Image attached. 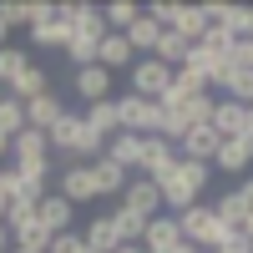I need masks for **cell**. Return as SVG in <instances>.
Here are the masks:
<instances>
[{
	"label": "cell",
	"instance_id": "22",
	"mask_svg": "<svg viewBox=\"0 0 253 253\" xmlns=\"http://www.w3.org/2000/svg\"><path fill=\"white\" fill-rule=\"evenodd\" d=\"M91 172H96V193H101V198H122V187L132 182V172H122V167L107 162V157H96V162H91Z\"/></svg>",
	"mask_w": 253,
	"mask_h": 253
},
{
	"label": "cell",
	"instance_id": "45",
	"mask_svg": "<svg viewBox=\"0 0 253 253\" xmlns=\"http://www.w3.org/2000/svg\"><path fill=\"white\" fill-rule=\"evenodd\" d=\"M10 253H41V248H10Z\"/></svg>",
	"mask_w": 253,
	"mask_h": 253
},
{
	"label": "cell",
	"instance_id": "33",
	"mask_svg": "<svg viewBox=\"0 0 253 253\" xmlns=\"http://www.w3.org/2000/svg\"><path fill=\"white\" fill-rule=\"evenodd\" d=\"M0 20L15 31V26H26L31 31V20H36V5H20V0H10V5H0Z\"/></svg>",
	"mask_w": 253,
	"mask_h": 253
},
{
	"label": "cell",
	"instance_id": "31",
	"mask_svg": "<svg viewBox=\"0 0 253 253\" xmlns=\"http://www.w3.org/2000/svg\"><path fill=\"white\" fill-rule=\"evenodd\" d=\"M137 15H142V5H132V0H112V5H101V20H107V31H126Z\"/></svg>",
	"mask_w": 253,
	"mask_h": 253
},
{
	"label": "cell",
	"instance_id": "44",
	"mask_svg": "<svg viewBox=\"0 0 253 253\" xmlns=\"http://www.w3.org/2000/svg\"><path fill=\"white\" fill-rule=\"evenodd\" d=\"M5 208H10V198H5V193H0V223H5Z\"/></svg>",
	"mask_w": 253,
	"mask_h": 253
},
{
	"label": "cell",
	"instance_id": "25",
	"mask_svg": "<svg viewBox=\"0 0 253 253\" xmlns=\"http://www.w3.org/2000/svg\"><path fill=\"white\" fill-rule=\"evenodd\" d=\"M177 182H187V193H193V198H203L208 193V182H213V162H177V172H172Z\"/></svg>",
	"mask_w": 253,
	"mask_h": 253
},
{
	"label": "cell",
	"instance_id": "16",
	"mask_svg": "<svg viewBox=\"0 0 253 253\" xmlns=\"http://www.w3.org/2000/svg\"><path fill=\"white\" fill-rule=\"evenodd\" d=\"M26 36H31L36 51H66V46H71V26L61 20V10H56L51 20H41V26H31Z\"/></svg>",
	"mask_w": 253,
	"mask_h": 253
},
{
	"label": "cell",
	"instance_id": "19",
	"mask_svg": "<svg viewBox=\"0 0 253 253\" xmlns=\"http://www.w3.org/2000/svg\"><path fill=\"white\" fill-rule=\"evenodd\" d=\"M51 157V137L46 132H20V137H10V162H46Z\"/></svg>",
	"mask_w": 253,
	"mask_h": 253
},
{
	"label": "cell",
	"instance_id": "1",
	"mask_svg": "<svg viewBox=\"0 0 253 253\" xmlns=\"http://www.w3.org/2000/svg\"><path fill=\"white\" fill-rule=\"evenodd\" d=\"M46 137H51V152H61L66 162H96L101 152H107V137H101L81 112H66Z\"/></svg>",
	"mask_w": 253,
	"mask_h": 253
},
{
	"label": "cell",
	"instance_id": "12",
	"mask_svg": "<svg viewBox=\"0 0 253 253\" xmlns=\"http://www.w3.org/2000/svg\"><path fill=\"white\" fill-rule=\"evenodd\" d=\"M66 112H71L66 101H61L56 91H46V96L26 101V126H31V132H51V126H56L61 117H66Z\"/></svg>",
	"mask_w": 253,
	"mask_h": 253
},
{
	"label": "cell",
	"instance_id": "34",
	"mask_svg": "<svg viewBox=\"0 0 253 253\" xmlns=\"http://www.w3.org/2000/svg\"><path fill=\"white\" fill-rule=\"evenodd\" d=\"M46 253H86V238H81V233H76V228H71V233H56Z\"/></svg>",
	"mask_w": 253,
	"mask_h": 253
},
{
	"label": "cell",
	"instance_id": "7",
	"mask_svg": "<svg viewBox=\"0 0 253 253\" xmlns=\"http://www.w3.org/2000/svg\"><path fill=\"white\" fill-rule=\"evenodd\" d=\"M208 126H213L223 142H233V137H248V132H253V117H248V107H238V101L218 96V101H213V117H208Z\"/></svg>",
	"mask_w": 253,
	"mask_h": 253
},
{
	"label": "cell",
	"instance_id": "35",
	"mask_svg": "<svg viewBox=\"0 0 253 253\" xmlns=\"http://www.w3.org/2000/svg\"><path fill=\"white\" fill-rule=\"evenodd\" d=\"M142 10L152 15L162 31H172V20H177V5H172V0H152V5H142Z\"/></svg>",
	"mask_w": 253,
	"mask_h": 253
},
{
	"label": "cell",
	"instance_id": "6",
	"mask_svg": "<svg viewBox=\"0 0 253 253\" xmlns=\"http://www.w3.org/2000/svg\"><path fill=\"white\" fill-rule=\"evenodd\" d=\"M117 208H126V213H137V218H147V223H152V218L162 213V187H157L152 177H132V182L122 187Z\"/></svg>",
	"mask_w": 253,
	"mask_h": 253
},
{
	"label": "cell",
	"instance_id": "38",
	"mask_svg": "<svg viewBox=\"0 0 253 253\" xmlns=\"http://www.w3.org/2000/svg\"><path fill=\"white\" fill-rule=\"evenodd\" d=\"M238 233H243V238H248V243H253V213H248V218H243V228H238Z\"/></svg>",
	"mask_w": 253,
	"mask_h": 253
},
{
	"label": "cell",
	"instance_id": "39",
	"mask_svg": "<svg viewBox=\"0 0 253 253\" xmlns=\"http://www.w3.org/2000/svg\"><path fill=\"white\" fill-rule=\"evenodd\" d=\"M172 253H203V248H198V243H187V238H182V243H177Z\"/></svg>",
	"mask_w": 253,
	"mask_h": 253
},
{
	"label": "cell",
	"instance_id": "27",
	"mask_svg": "<svg viewBox=\"0 0 253 253\" xmlns=\"http://www.w3.org/2000/svg\"><path fill=\"white\" fill-rule=\"evenodd\" d=\"M96 46H101V36H81V31H71V46H66L71 66H76V71H81V66H96Z\"/></svg>",
	"mask_w": 253,
	"mask_h": 253
},
{
	"label": "cell",
	"instance_id": "14",
	"mask_svg": "<svg viewBox=\"0 0 253 253\" xmlns=\"http://www.w3.org/2000/svg\"><path fill=\"white\" fill-rule=\"evenodd\" d=\"M101 157L137 177V167H142V137L137 132H117V137H107V152H101Z\"/></svg>",
	"mask_w": 253,
	"mask_h": 253
},
{
	"label": "cell",
	"instance_id": "23",
	"mask_svg": "<svg viewBox=\"0 0 253 253\" xmlns=\"http://www.w3.org/2000/svg\"><path fill=\"white\" fill-rule=\"evenodd\" d=\"M172 31L182 36V41H203V31H208V5H177V20H172Z\"/></svg>",
	"mask_w": 253,
	"mask_h": 253
},
{
	"label": "cell",
	"instance_id": "18",
	"mask_svg": "<svg viewBox=\"0 0 253 253\" xmlns=\"http://www.w3.org/2000/svg\"><path fill=\"white\" fill-rule=\"evenodd\" d=\"M122 36H126V46H132L137 56H152V51H157V41H162V26H157V20L142 10V15L132 20V26L122 31Z\"/></svg>",
	"mask_w": 253,
	"mask_h": 253
},
{
	"label": "cell",
	"instance_id": "36",
	"mask_svg": "<svg viewBox=\"0 0 253 253\" xmlns=\"http://www.w3.org/2000/svg\"><path fill=\"white\" fill-rule=\"evenodd\" d=\"M238 193H243V203H248V213H253V177H243V182H238Z\"/></svg>",
	"mask_w": 253,
	"mask_h": 253
},
{
	"label": "cell",
	"instance_id": "17",
	"mask_svg": "<svg viewBox=\"0 0 253 253\" xmlns=\"http://www.w3.org/2000/svg\"><path fill=\"white\" fill-rule=\"evenodd\" d=\"M46 91H51V76H46V71H41V66H36V61H31V66H26V71H20L15 81H10V86H5V96H15V101H20V107H26V101H36V96H46Z\"/></svg>",
	"mask_w": 253,
	"mask_h": 253
},
{
	"label": "cell",
	"instance_id": "40",
	"mask_svg": "<svg viewBox=\"0 0 253 253\" xmlns=\"http://www.w3.org/2000/svg\"><path fill=\"white\" fill-rule=\"evenodd\" d=\"M10 46V26H5V20H0V51H5Z\"/></svg>",
	"mask_w": 253,
	"mask_h": 253
},
{
	"label": "cell",
	"instance_id": "10",
	"mask_svg": "<svg viewBox=\"0 0 253 253\" xmlns=\"http://www.w3.org/2000/svg\"><path fill=\"white\" fill-rule=\"evenodd\" d=\"M112 71H101V66H81L76 76H71V86H76V96L86 101V107H96V101H112Z\"/></svg>",
	"mask_w": 253,
	"mask_h": 253
},
{
	"label": "cell",
	"instance_id": "8",
	"mask_svg": "<svg viewBox=\"0 0 253 253\" xmlns=\"http://www.w3.org/2000/svg\"><path fill=\"white\" fill-rule=\"evenodd\" d=\"M56 193L66 198V203H96V172H91V162H66V172H61L56 182Z\"/></svg>",
	"mask_w": 253,
	"mask_h": 253
},
{
	"label": "cell",
	"instance_id": "5",
	"mask_svg": "<svg viewBox=\"0 0 253 253\" xmlns=\"http://www.w3.org/2000/svg\"><path fill=\"white\" fill-rule=\"evenodd\" d=\"M117 112H122V132H137V137H157L162 132V107L147 96H117Z\"/></svg>",
	"mask_w": 253,
	"mask_h": 253
},
{
	"label": "cell",
	"instance_id": "29",
	"mask_svg": "<svg viewBox=\"0 0 253 253\" xmlns=\"http://www.w3.org/2000/svg\"><path fill=\"white\" fill-rule=\"evenodd\" d=\"M26 132V107L15 96H0V137H20Z\"/></svg>",
	"mask_w": 253,
	"mask_h": 253
},
{
	"label": "cell",
	"instance_id": "28",
	"mask_svg": "<svg viewBox=\"0 0 253 253\" xmlns=\"http://www.w3.org/2000/svg\"><path fill=\"white\" fill-rule=\"evenodd\" d=\"M213 213H218L228 228H243V218H248V203H243V193L233 187V193H223V198L213 203Z\"/></svg>",
	"mask_w": 253,
	"mask_h": 253
},
{
	"label": "cell",
	"instance_id": "4",
	"mask_svg": "<svg viewBox=\"0 0 253 253\" xmlns=\"http://www.w3.org/2000/svg\"><path fill=\"white\" fill-rule=\"evenodd\" d=\"M126 81H132V96H147V101H162L167 91H172V71H167L157 56H137L132 71H126Z\"/></svg>",
	"mask_w": 253,
	"mask_h": 253
},
{
	"label": "cell",
	"instance_id": "2",
	"mask_svg": "<svg viewBox=\"0 0 253 253\" xmlns=\"http://www.w3.org/2000/svg\"><path fill=\"white\" fill-rule=\"evenodd\" d=\"M177 228H182V238H187V243H198L203 253H218V248L228 243V233H233V228H228L208 203H193L187 213H177Z\"/></svg>",
	"mask_w": 253,
	"mask_h": 253
},
{
	"label": "cell",
	"instance_id": "37",
	"mask_svg": "<svg viewBox=\"0 0 253 253\" xmlns=\"http://www.w3.org/2000/svg\"><path fill=\"white\" fill-rule=\"evenodd\" d=\"M0 253H10V228L0 223Z\"/></svg>",
	"mask_w": 253,
	"mask_h": 253
},
{
	"label": "cell",
	"instance_id": "9",
	"mask_svg": "<svg viewBox=\"0 0 253 253\" xmlns=\"http://www.w3.org/2000/svg\"><path fill=\"white\" fill-rule=\"evenodd\" d=\"M132 61H137V51L132 46H126V36L122 31H107V36H101V46H96V66L101 71H132Z\"/></svg>",
	"mask_w": 253,
	"mask_h": 253
},
{
	"label": "cell",
	"instance_id": "26",
	"mask_svg": "<svg viewBox=\"0 0 253 253\" xmlns=\"http://www.w3.org/2000/svg\"><path fill=\"white\" fill-rule=\"evenodd\" d=\"M81 117H86V122L96 126V132H101V137H117V132H122V112H117V96H112V101H96V107H86Z\"/></svg>",
	"mask_w": 253,
	"mask_h": 253
},
{
	"label": "cell",
	"instance_id": "42",
	"mask_svg": "<svg viewBox=\"0 0 253 253\" xmlns=\"http://www.w3.org/2000/svg\"><path fill=\"white\" fill-rule=\"evenodd\" d=\"M117 253H147V248H142V243H122Z\"/></svg>",
	"mask_w": 253,
	"mask_h": 253
},
{
	"label": "cell",
	"instance_id": "30",
	"mask_svg": "<svg viewBox=\"0 0 253 253\" xmlns=\"http://www.w3.org/2000/svg\"><path fill=\"white\" fill-rule=\"evenodd\" d=\"M26 66H31V51H20V46H5V51H0V91H5Z\"/></svg>",
	"mask_w": 253,
	"mask_h": 253
},
{
	"label": "cell",
	"instance_id": "46",
	"mask_svg": "<svg viewBox=\"0 0 253 253\" xmlns=\"http://www.w3.org/2000/svg\"><path fill=\"white\" fill-rule=\"evenodd\" d=\"M248 117H253V107H248Z\"/></svg>",
	"mask_w": 253,
	"mask_h": 253
},
{
	"label": "cell",
	"instance_id": "43",
	"mask_svg": "<svg viewBox=\"0 0 253 253\" xmlns=\"http://www.w3.org/2000/svg\"><path fill=\"white\" fill-rule=\"evenodd\" d=\"M243 36L253 41V5H248V20H243Z\"/></svg>",
	"mask_w": 253,
	"mask_h": 253
},
{
	"label": "cell",
	"instance_id": "21",
	"mask_svg": "<svg viewBox=\"0 0 253 253\" xmlns=\"http://www.w3.org/2000/svg\"><path fill=\"white\" fill-rule=\"evenodd\" d=\"M81 238H86V248H91V253H117V248H122V238H117V223H112V213L91 218L86 228H81Z\"/></svg>",
	"mask_w": 253,
	"mask_h": 253
},
{
	"label": "cell",
	"instance_id": "3",
	"mask_svg": "<svg viewBox=\"0 0 253 253\" xmlns=\"http://www.w3.org/2000/svg\"><path fill=\"white\" fill-rule=\"evenodd\" d=\"M177 162H182V152H177V142H167V137H142V167H137V177H152L157 187L177 172Z\"/></svg>",
	"mask_w": 253,
	"mask_h": 253
},
{
	"label": "cell",
	"instance_id": "11",
	"mask_svg": "<svg viewBox=\"0 0 253 253\" xmlns=\"http://www.w3.org/2000/svg\"><path fill=\"white\" fill-rule=\"evenodd\" d=\"M218 147H223V137H218L208 122H198L193 132H187V137L177 142V152H182L187 162H213V157H218Z\"/></svg>",
	"mask_w": 253,
	"mask_h": 253
},
{
	"label": "cell",
	"instance_id": "41",
	"mask_svg": "<svg viewBox=\"0 0 253 253\" xmlns=\"http://www.w3.org/2000/svg\"><path fill=\"white\" fill-rule=\"evenodd\" d=\"M0 162H10V137H0Z\"/></svg>",
	"mask_w": 253,
	"mask_h": 253
},
{
	"label": "cell",
	"instance_id": "15",
	"mask_svg": "<svg viewBox=\"0 0 253 253\" xmlns=\"http://www.w3.org/2000/svg\"><path fill=\"white\" fill-rule=\"evenodd\" d=\"M36 213H41V223H46L51 233H71V228H76V203H66L61 193H46L36 203Z\"/></svg>",
	"mask_w": 253,
	"mask_h": 253
},
{
	"label": "cell",
	"instance_id": "47",
	"mask_svg": "<svg viewBox=\"0 0 253 253\" xmlns=\"http://www.w3.org/2000/svg\"><path fill=\"white\" fill-rule=\"evenodd\" d=\"M0 96H5V91H0Z\"/></svg>",
	"mask_w": 253,
	"mask_h": 253
},
{
	"label": "cell",
	"instance_id": "20",
	"mask_svg": "<svg viewBox=\"0 0 253 253\" xmlns=\"http://www.w3.org/2000/svg\"><path fill=\"white\" fill-rule=\"evenodd\" d=\"M248 162H253V132H248V137H233V142H223L218 157H213L218 172H243Z\"/></svg>",
	"mask_w": 253,
	"mask_h": 253
},
{
	"label": "cell",
	"instance_id": "32",
	"mask_svg": "<svg viewBox=\"0 0 253 253\" xmlns=\"http://www.w3.org/2000/svg\"><path fill=\"white\" fill-rule=\"evenodd\" d=\"M112 223H117V238H122V243H142V233H147V218L126 213V208H117V213H112Z\"/></svg>",
	"mask_w": 253,
	"mask_h": 253
},
{
	"label": "cell",
	"instance_id": "24",
	"mask_svg": "<svg viewBox=\"0 0 253 253\" xmlns=\"http://www.w3.org/2000/svg\"><path fill=\"white\" fill-rule=\"evenodd\" d=\"M152 56L162 61V66H167V71H177V66H182V61H187V56H193V41H182L177 31H162V41H157V51H152Z\"/></svg>",
	"mask_w": 253,
	"mask_h": 253
},
{
	"label": "cell",
	"instance_id": "13",
	"mask_svg": "<svg viewBox=\"0 0 253 253\" xmlns=\"http://www.w3.org/2000/svg\"><path fill=\"white\" fill-rule=\"evenodd\" d=\"M177 243H182V228H177L172 213H157L152 223H147V233H142V248L147 253H172Z\"/></svg>",
	"mask_w": 253,
	"mask_h": 253
}]
</instances>
